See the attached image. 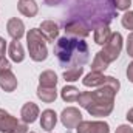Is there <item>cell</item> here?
I'll return each mask as SVG.
<instances>
[{
	"mask_svg": "<svg viewBox=\"0 0 133 133\" xmlns=\"http://www.w3.org/2000/svg\"><path fill=\"white\" fill-rule=\"evenodd\" d=\"M121 88V84L116 77L107 76V82L95 91H82L76 102L85 108L91 116L105 118L115 108V98Z\"/></svg>",
	"mask_w": 133,
	"mask_h": 133,
	"instance_id": "obj_1",
	"label": "cell"
},
{
	"mask_svg": "<svg viewBox=\"0 0 133 133\" xmlns=\"http://www.w3.org/2000/svg\"><path fill=\"white\" fill-rule=\"evenodd\" d=\"M54 54L62 68H76L85 65L90 59V50L84 39L64 36L54 45Z\"/></svg>",
	"mask_w": 133,
	"mask_h": 133,
	"instance_id": "obj_2",
	"label": "cell"
},
{
	"mask_svg": "<svg viewBox=\"0 0 133 133\" xmlns=\"http://www.w3.org/2000/svg\"><path fill=\"white\" fill-rule=\"evenodd\" d=\"M26 45H28L30 57L34 62H43L48 57L46 39L42 36L39 28H31L26 33Z\"/></svg>",
	"mask_w": 133,
	"mask_h": 133,
	"instance_id": "obj_3",
	"label": "cell"
},
{
	"mask_svg": "<svg viewBox=\"0 0 133 133\" xmlns=\"http://www.w3.org/2000/svg\"><path fill=\"white\" fill-rule=\"evenodd\" d=\"M122 45H124L122 34L121 33H111L108 42L102 46V50H101L99 53L102 54V57H104L108 64H111V62H115V61L119 57V54H121V51H122Z\"/></svg>",
	"mask_w": 133,
	"mask_h": 133,
	"instance_id": "obj_4",
	"label": "cell"
},
{
	"mask_svg": "<svg viewBox=\"0 0 133 133\" xmlns=\"http://www.w3.org/2000/svg\"><path fill=\"white\" fill-rule=\"evenodd\" d=\"M0 133H28V124L0 108Z\"/></svg>",
	"mask_w": 133,
	"mask_h": 133,
	"instance_id": "obj_5",
	"label": "cell"
},
{
	"mask_svg": "<svg viewBox=\"0 0 133 133\" xmlns=\"http://www.w3.org/2000/svg\"><path fill=\"white\" fill-rule=\"evenodd\" d=\"M82 121H84L82 119V113L76 107H66L61 113V122H62V125L65 129H70V130L76 129Z\"/></svg>",
	"mask_w": 133,
	"mask_h": 133,
	"instance_id": "obj_6",
	"label": "cell"
},
{
	"mask_svg": "<svg viewBox=\"0 0 133 133\" xmlns=\"http://www.w3.org/2000/svg\"><path fill=\"white\" fill-rule=\"evenodd\" d=\"M76 133H110V125L105 121H82Z\"/></svg>",
	"mask_w": 133,
	"mask_h": 133,
	"instance_id": "obj_7",
	"label": "cell"
},
{
	"mask_svg": "<svg viewBox=\"0 0 133 133\" xmlns=\"http://www.w3.org/2000/svg\"><path fill=\"white\" fill-rule=\"evenodd\" d=\"M65 33L70 37H77V39H85L90 30L87 25H84L81 20H70L68 23H65Z\"/></svg>",
	"mask_w": 133,
	"mask_h": 133,
	"instance_id": "obj_8",
	"label": "cell"
},
{
	"mask_svg": "<svg viewBox=\"0 0 133 133\" xmlns=\"http://www.w3.org/2000/svg\"><path fill=\"white\" fill-rule=\"evenodd\" d=\"M39 116H40V108L37 107V104H34V102L23 104V107L20 110V119L25 124H33V122H36V119Z\"/></svg>",
	"mask_w": 133,
	"mask_h": 133,
	"instance_id": "obj_9",
	"label": "cell"
},
{
	"mask_svg": "<svg viewBox=\"0 0 133 133\" xmlns=\"http://www.w3.org/2000/svg\"><path fill=\"white\" fill-rule=\"evenodd\" d=\"M6 30H8V34L12 37V40H20L25 36V23L19 17H12L8 20Z\"/></svg>",
	"mask_w": 133,
	"mask_h": 133,
	"instance_id": "obj_10",
	"label": "cell"
},
{
	"mask_svg": "<svg viewBox=\"0 0 133 133\" xmlns=\"http://www.w3.org/2000/svg\"><path fill=\"white\" fill-rule=\"evenodd\" d=\"M39 30H40L42 36L46 39V42H53V43H54V40H56L57 36H59V25H57L54 20H43V22L40 23Z\"/></svg>",
	"mask_w": 133,
	"mask_h": 133,
	"instance_id": "obj_11",
	"label": "cell"
},
{
	"mask_svg": "<svg viewBox=\"0 0 133 133\" xmlns=\"http://www.w3.org/2000/svg\"><path fill=\"white\" fill-rule=\"evenodd\" d=\"M56 124H57V115H56V111L51 110V108L43 110L42 115H40V127H42V130L50 133L51 130H54Z\"/></svg>",
	"mask_w": 133,
	"mask_h": 133,
	"instance_id": "obj_12",
	"label": "cell"
},
{
	"mask_svg": "<svg viewBox=\"0 0 133 133\" xmlns=\"http://www.w3.org/2000/svg\"><path fill=\"white\" fill-rule=\"evenodd\" d=\"M105 82H107V76L104 73H99V71H90L82 79L84 87H88V88H99Z\"/></svg>",
	"mask_w": 133,
	"mask_h": 133,
	"instance_id": "obj_13",
	"label": "cell"
},
{
	"mask_svg": "<svg viewBox=\"0 0 133 133\" xmlns=\"http://www.w3.org/2000/svg\"><path fill=\"white\" fill-rule=\"evenodd\" d=\"M17 77L16 74L9 70V71H5V73H0V88L6 93H12L16 88H17Z\"/></svg>",
	"mask_w": 133,
	"mask_h": 133,
	"instance_id": "obj_14",
	"label": "cell"
},
{
	"mask_svg": "<svg viewBox=\"0 0 133 133\" xmlns=\"http://www.w3.org/2000/svg\"><path fill=\"white\" fill-rule=\"evenodd\" d=\"M17 9L25 17H36L37 12H39V5L34 0H19L17 2Z\"/></svg>",
	"mask_w": 133,
	"mask_h": 133,
	"instance_id": "obj_15",
	"label": "cell"
},
{
	"mask_svg": "<svg viewBox=\"0 0 133 133\" xmlns=\"http://www.w3.org/2000/svg\"><path fill=\"white\" fill-rule=\"evenodd\" d=\"M8 53H9V59L16 64H20L23 62L25 59V50H23V45L19 42V40H12L8 46Z\"/></svg>",
	"mask_w": 133,
	"mask_h": 133,
	"instance_id": "obj_16",
	"label": "cell"
},
{
	"mask_svg": "<svg viewBox=\"0 0 133 133\" xmlns=\"http://www.w3.org/2000/svg\"><path fill=\"white\" fill-rule=\"evenodd\" d=\"M36 95H37L39 99L42 101V102H45V104H51V102H54V101L57 99V90H56V87H42V85H39Z\"/></svg>",
	"mask_w": 133,
	"mask_h": 133,
	"instance_id": "obj_17",
	"label": "cell"
},
{
	"mask_svg": "<svg viewBox=\"0 0 133 133\" xmlns=\"http://www.w3.org/2000/svg\"><path fill=\"white\" fill-rule=\"evenodd\" d=\"M110 36H111V30L108 28V25H107V23H101V25L96 26V30H95L93 39H95V42H96L98 45L104 46V45L108 42Z\"/></svg>",
	"mask_w": 133,
	"mask_h": 133,
	"instance_id": "obj_18",
	"label": "cell"
},
{
	"mask_svg": "<svg viewBox=\"0 0 133 133\" xmlns=\"http://www.w3.org/2000/svg\"><path fill=\"white\" fill-rule=\"evenodd\" d=\"M57 74L53 70H45L39 76V85L42 87H56L57 85Z\"/></svg>",
	"mask_w": 133,
	"mask_h": 133,
	"instance_id": "obj_19",
	"label": "cell"
},
{
	"mask_svg": "<svg viewBox=\"0 0 133 133\" xmlns=\"http://www.w3.org/2000/svg\"><path fill=\"white\" fill-rule=\"evenodd\" d=\"M79 95H81V91L74 85H65L61 90V98L65 102H76L77 98H79Z\"/></svg>",
	"mask_w": 133,
	"mask_h": 133,
	"instance_id": "obj_20",
	"label": "cell"
},
{
	"mask_svg": "<svg viewBox=\"0 0 133 133\" xmlns=\"http://www.w3.org/2000/svg\"><path fill=\"white\" fill-rule=\"evenodd\" d=\"M82 74H84V66H76V68L65 70L62 77H64L65 82H76V81H79L82 77Z\"/></svg>",
	"mask_w": 133,
	"mask_h": 133,
	"instance_id": "obj_21",
	"label": "cell"
},
{
	"mask_svg": "<svg viewBox=\"0 0 133 133\" xmlns=\"http://www.w3.org/2000/svg\"><path fill=\"white\" fill-rule=\"evenodd\" d=\"M108 62L102 57V54H101L99 51L96 53V56H95V59H93V62H91V71H99V73H104L107 68H108Z\"/></svg>",
	"mask_w": 133,
	"mask_h": 133,
	"instance_id": "obj_22",
	"label": "cell"
},
{
	"mask_svg": "<svg viewBox=\"0 0 133 133\" xmlns=\"http://www.w3.org/2000/svg\"><path fill=\"white\" fill-rule=\"evenodd\" d=\"M121 23H122V26L125 28V30H130L133 31V11H125L124 12V16L121 17Z\"/></svg>",
	"mask_w": 133,
	"mask_h": 133,
	"instance_id": "obj_23",
	"label": "cell"
},
{
	"mask_svg": "<svg viewBox=\"0 0 133 133\" xmlns=\"http://www.w3.org/2000/svg\"><path fill=\"white\" fill-rule=\"evenodd\" d=\"M111 5L116 8V11H129L132 6V0H111Z\"/></svg>",
	"mask_w": 133,
	"mask_h": 133,
	"instance_id": "obj_24",
	"label": "cell"
},
{
	"mask_svg": "<svg viewBox=\"0 0 133 133\" xmlns=\"http://www.w3.org/2000/svg\"><path fill=\"white\" fill-rule=\"evenodd\" d=\"M9 70H11V62H9L5 56H0V73L9 71Z\"/></svg>",
	"mask_w": 133,
	"mask_h": 133,
	"instance_id": "obj_25",
	"label": "cell"
},
{
	"mask_svg": "<svg viewBox=\"0 0 133 133\" xmlns=\"http://www.w3.org/2000/svg\"><path fill=\"white\" fill-rule=\"evenodd\" d=\"M125 50H127V54L133 57V33L129 34L127 37V42H125Z\"/></svg>",
	"mask_w": 133,
	"mask_h": 133,
	"instance_id": "obj_26",
	"label": "cell"
},
{
	"mask_svg": "<svg viewBox=\"0 0 133 133\" xmlns=\"http://www.w3.org/2000/svg\"><path fill=\"white\" fill-rule=\"evenodd\" d=\"M115 133H133V129L129 125V124H121V125L116 129Z\"/></svg>",
	"mask_w": 133,
	"mask_h": 133,
	"instance_id": "obj_27",
	"label": "cell"
},
{
	"mask_svg": "<svg viewBox=\"0 0 133 133\" xmlns=\"http://www.w3.org/2000/svg\"><path fill=\"white\" fill-rule=\"evenodd\" d=\"M125 73H127V79H129V81L133 84V61L129 64V66H127V71H125Z\"/></svg>",
	"mask_w": 133,
	"mask_h": 133,
	"instance_id": "obj_28",
	"label": "cell"
},
{
	"mask_svg": "<svg viewBox=\"0 0 133 133\" xmlns=\"http://www.w3.org/2000/svg\"><path fill=\"white\" fill-rule=\"evenodd\" d=\"M5 51H6V40L0 37V56H5Z\"/></svg>",
	"mask_w": 133,
	"mask_h": 133,
	"instance_id": "obj_29",
	"label": "cell"
},
{
	"mask_svg": "<svg viewBox=\"0 0 133 133\" xmlns=\"http://www.w3.org/2000/svg\"><path fill=\"white\" fill-rule=\"evenodd\" d=\"M43 2H45L48 6H57V5H59L62 0H43Z\"/></svg>",
	"mask_w": 133,
	"mask_h": 133,
	"instance_id": "obj_30",
	"label": "cell"
},
{
	"mask_svg": "<svg viewBox=\"0 0 133 133\" xmlns=\"http://www.w3.org/2000/svg\"><path fill=\"white\" fill-rule=\"evenodd\" d=\"M125 118H127V121H129L130 124H133V108H130V110L127 111V115H125Z\"/></svg>",
	"mask_w": 133,
	"mask_h": 133,
	"instance_id": "obj_31",
	"label": "cell"
},
{
	"mask_svg": "<svg viewBox=\"0 0 133 133\" xmlns=\"http://www.w3.org/2000/svg\"><path fill=\"white\" fill-rule=\"evenodd\" d=\"M30 133H36V132H30Z\"/></svg>",
	"mask_w": 133,
	"mask_h": 133,
	"instance_id": "obj_32",
	"label": "cell"
}]
</instances>
